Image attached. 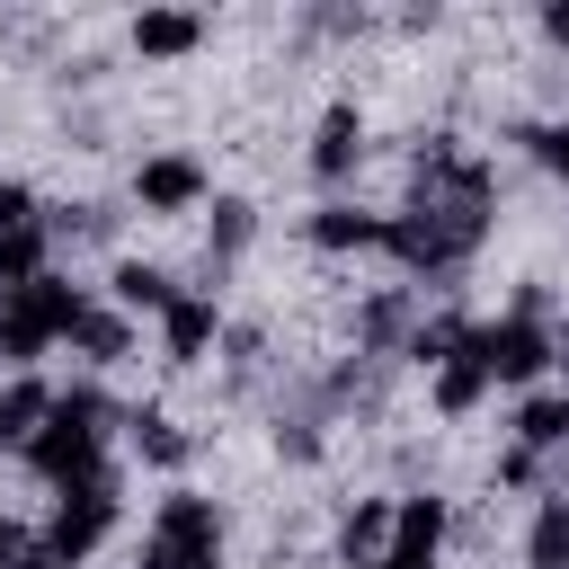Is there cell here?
<instances>
[{
  "label": "cell",
  "mask_w": 569,
  "mask_h": 569,
  "mask_svg": "<svg viewBox=\"0 0 569 569\" xmlns=\"http://www.w3.org/2000/svg\"><path fill=\"white\" fill-rule=\"evenodd\" d=\"M80 320H89L80 284H53V276H36V284L0 293V356H9V365H36L53 338H80Z\"/></svg>",
  "instance_id": "obj_3"
},
{
  "label": "cell",
  "mask_w": 569,
  "mask_h": 569,
  "mask_svg": "<svg viewBox=\"0 0 569 569\" xmlns=\"http://www.w3.org/2000/svg\"><path fill=\"white\" fill-rule=\"evenodd\" d=\"M116 302H124V311H169L178 284H169L160 267H133V258H124V267H116Z\"/></svg>",
  "instance_id": "obj_16"
},
{
  "label": "cell",
  "mask_w": 569,
  "mask_h": 569,
  "mask_svg": "<svg viewBox=\"0 0 569 569\" xmlns=\"http://www.w3.org/2000/svg\"><path fill=\"white\" fill-rule=\"evenodd\" d=\"M533 569H569V498H551L533 516Z\"/></svg>",
  "instance_id": "obj_18"
},
{
  "label": "cell",
  "mask_w": 569,
  "mask_h": 569,
  "mask_svg": "<svg viewBox=\"0 0 569 569\" xmlns=\"http://www.w3.org/2000/svg\"><path fill=\"white\" fill-rule=\"evenodd\" d=\"M560 356H569V329H560Z\"/></svg>",
  "instance_id": "obj_24"
},
{
  "label": "cell",
  "mask_w": 569,
  "mask_h": 569,
  "mask_svg": "<svg viewBox=\"0 0 569 569\" xmlns=\"http://www.w3.org/2000/svg\"><path fill=\"white\" fill-rule=\"evenodd\" d=\"M542 27H551V36H569V9H551V18H542Z\"/></svg>",
  "instance_id": "obj_23"
},
{
  "label": "cell",
  "mask_w": 569,
  "mask_h": 569,
  "mask_svg": "<svg viewBox=\"0 0 569 569\" xmlns=\"http://www.w3.org/2000/svg\"><path fill=\"white\" fill-rule=\"evenodd\" d=\"M436 542H445V498H409L391 525V551L373 569H436Z\"/></svg>",
  "instance_id": "obj_8"
},
{
  "label": "cell",
  "mask_w": 569,
  "mask_h": 569,
  "mask_svg": "<svg viewBox=\"0 0 569 569\" xmlns=\"http://www.w3.org/2000/svg\"><path fill=\"white\" fill-rule=\"evenodd\" d=\"M44 249H53V222L36 213V196L18 178H0V293L36 284L44 276Z\"/></svg>",
  "instance_id": "obj_6"
},
{
  "label": "cell",
  "mask_w": 569,
  "mask_h": 569,
  "mask_svg": "<svg viewBox=\"0 0 569 569\" xmlns=\"http://www.w3.org/2000/svg\"><path fill=\"white\" fill-rule=\"evenodd\" d=\"M160 329H169V365H196V356L213 347V302H204V293H178V302L160 311Z\"/></svg>",
  "instance_id": "obj_10"
},
{
  "label": "cell",
  "mask_w": 569,
  "mask_h": 569,
  "mask_svg": "<svg viewBox=\"0 0 569 569\" xmlns=\"http://www.w3.org/2000/svg\"><path fill=\"white\" fill-rule=\"evenodd\" d=\"M98 436H107V400H98V391H62V400L44 409L27 462H36L53 489H80V480H98Z\"/></svg>",
  "instance_id": "obj_2"
},
{
  "label": "cell",
  "mask_w": 569,
  "mask_h": 569,
  "mask_svg": "<svg viewBox=\"0 0 569 569\" xmlns=\"http://www.w3.org/2000/svg\"><path fill=\"white\" fill-rule=\"evenodd\" d=\"M391 525H400V516H391L382 498H365V507L347 516V533H338V542H347V560H373V551H391Z\"/></svg>",
  "instance_id": "obj_17"
},
{
  "label": "cell",
  "mask_w": 569,
  "mask_h": 569,
  "mask_svg": "<svg viewBox=\"0 0 569 569\" xmlns=\"http://www.w3.org/2000/svg\"><path fill=\"white\" fill-rule=\"evenodd\" d=\"M356 151H365V116H356V107H329V116H320V142H311V169H320V178H347Z\"/></svg>",
  "instance_id": "obj_9"
},
{
  "label": "cell",
  "mask_w": 569,
  "mask_h": 569,
  "mask_svg": "<svg viewBox=\"0 0 569 569\" xmlns=\"http://www.w3.org/2000/svg\"><path fill=\"white\" fill-rule=\"evenodd\" d=\"M133 196H142L151 213H187V204L204 196V160H196V151H151V160L133 169Z\"/></svg>",
  "instance_id": "obj_7"
},
{
  "label": "cell",
  "mask_w": 569,
  "mask_h": 569,
  "mask_svg": "<svg viewBox=\"0 0 569 569\" xmlns=\"http://www.w3.org/2000/svg\"><path fill=\"white\" fill-rule=\"evenodd\" d=\"M471 356L489 365V382H533L551 356H560V338L533 320V302L525 311H507V320H489V329H471Z\"/></svg>",
  "instance_id": "obj_4"
},
{
  "label": "cell",
  "mask_w": 569,
  "mask_h": 569,
  "mask_svg": "<svg viewBox=\"0 0 569 569\" xmlns=\"http://www.w3.org/2000/svg\"><path fill=\"white\" fill-rule=\"evenodd\" d=\"M489 231V169L462 151H418V204L391 222L382 249H400L418 276H453Z\"/></svg>",
  "instance_id": "obj_1"
},
{
  "label": "cell",
  "mask_w": 569,
  "mask_h": 569,
  "mask_svg": "<svg viewBox=\"0 0 569 569\" xmlns=\"http://www.w3.org/2000/svg\"><path fill=\"white\" fill-rule=\"evenodd\" d=\"M44 409H53V391H44V382H9V391H0V445H36Z\"/></svg>",
  "instance_id": "obj_13"
},
{
  "label": "cell",
  "mask_w": 569,
  "mask_h": 569,
  "mask_svg": "<svg viewBox=\"0 0 569 569\" xmlns=\"http://www.w3.org/2000/svg\"><path fill=\"white\" fill-rule=\"evenodd\" d=\"M107 525H116V480L98 471V480H80V489H62V507H53V525H44V560H53V569H71V560H89V551L107 542Z\"/></svg>",
  "instance_id": "obj_5"
},
{
  "label": "cell",
  "mask_w": 569,
  "mask_h": 569,
  "mask_svg": "<svg viewBox=\"0 0 569 569\" xmlns=\"http://www.w3.org/2000/svg\"><path fill=\"white\" fill-rule=\"evenodd\" d=\"M80 356H89V365H116V356H124V320H116V311H89V320H80Z\"/></svg>",
  "instance_id": "obj_19"
},
{
  "label": "cell",
  "mask_w": 569,
  "mask_h": 569,
  "mask_svg": "<svg viewBox=\"0 0 569 569\" xmlns=\"http://www.w3.org/2000/svg\"><path fill=\"white\" fill-rule=\"evenodd\" d=\"M249 240V204H213V258H231Z\"/></svg>",
  "instance_id": "obj_21"
},
{
  "label": "cell",
  "mask_w": 569,
  "mask_h": 569,
  "mask_svg": "<svg viewBox=\"0 0 569 569\" xmlns=\"http://www.w3.org/2000/svg\"><path fill=\"white\" fill-rule=\"evenodd\" d=\"M480 391H489V365H480V356H471V338H462V347L436 365V409H445V418H462V409H480Z\"/></svg>",
  "instance_id": "obj_11"
},
{
  "label": "cell",
  "mask_w": 569,
  "mask_h": 569,
  "mask_svg": "<svg viewBox=\"0 0 569 569\" xmlns=\"http://www.w3.org/2000/svg\"><path fill=\"white\" fill-rule=\"evenodd\" d=\"M133 445H142L151 462H178V453H187V445H178V427H169L160 409H142V418H133Z\"/></svg>",
  "instance_id": "obj_20"
},
{
  "label": "cell",
  "mask_w": 569,
  "mask_h": 569,
  "mask_svg": "<svg viewBox=\"0 0 569 569\" xmlns=\"http://www.w3.org/2000/svg\"><path fill=\"white\" fill-rule=\"evenodd\" d=\"M311 240H320V249H373V240H391V222H382V213H356V204H320Z\"/></svg>",
  "instance_id": "obj_12"
},
{
  "label": "cell",
  "mask_w": 569,
  "mask_h": 569,
  "mask_svg": "<svg viewBox=\"0 0 569 569\" xmlns=\"http://www.w3.org/2000/svg\"><path fill=\"white\" fill-rule=\"evenodd\" d=\"M204 36V18H187V9H151V18H133V44L142 53H187Z\"/></svg>",
  "instance_id": "obj_14"
},
{
  "label": "cell",
  "mask_w": 569,
  "mask_h": 569,
  "mask_svg": "<svg viewBox=\"0 0 569 569\" xmlns=\"http://www.w3.org/2000/svg\"><path fill=\"white\" fill-rule=\"evenodd\" d=\"M525 142H533V151H542V160L569 178V124H542V133H525Z\"/></svg>",
  "instance_id": "obj_22"
},
{
  "label": "cell",
  "mask_w": 569,
  "mask_h": 569,
  "mask_svg": "<svg viewBox=\"0 0 569 569\" xmlns=\"http://www.w3.org/2000/svg\"><path fill=\"white\" fill-rule=\"evenodd\" d=\"M516 445H525V453L569 445V400H551V391H542V400H525V409H516Z\"/></svg>",
  "instance_id": "obj_15"
}]
</instances>
